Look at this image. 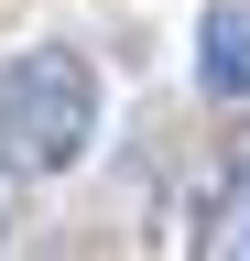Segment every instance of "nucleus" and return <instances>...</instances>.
<instances>
[{
    "label": "nucleus",
    "instance_id": "nucleus-1",
    "mask_svg": "<svg viewBox=\"0 0 250 261\" xmlns=\"http://www.w3.org/2000/svg\"><path fill=\"white\" fill-rule=\"evenodd\" d=\"M98 142V65L66 44H33L0 65V163L11 174H66Z\"/></svg>",
    "mask_w": 250,
    "mask_h": 261
},
{
    "label": "nucleus",
    "instance_id": "nucleus-2",
    "mask_svg": "<svg viewBox=\"0 0 250 261\" xmlns=\"http://www.w3.org/2000/svg\"><path fill=\"white\" fill-rule=\"evenodd\" d=\"M196 87L217 109H250V0H207L196 11Z\"/></svg>",
    "mask_w": 250,
    "mask_h": 261
},
{
    "label": "nucleus",
    "instance_id": "nucleus-3",
    "mask_svg": "<svg viewBox=\"0 0 250 261\" xmlns=\"http://www.w3.org/2000/svg\"><path fill=\"white\" fill-rule=\"evenodd\" d=\"M185 250L196 261H250V163H229V174L207 185L196 228H185Z\"/></svg>",
    "mask_w": 250,
    "mask_h": 261
},
{
    "label": "nucleus",
    "instance_id": "nucleus-4",
    "mask_svg": "<svg viewBox=\"0 0 250 261\" xmlns=\"http://www.w3.org/2000/svg\"><path fill=\"white\" fill-rule=\"evenodd\" d=\"M0 240H11V163H0Z\"/></svg>",
    "mask_w": 250,
    "mask_h": 261
}]
</instances>
